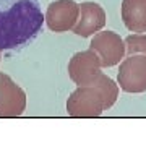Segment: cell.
I'll list each match as a JSON object with an SVG mask.
<instances>
[{"mask_svg":"<svg viewBox=\"0 0 146 146\" xmlns=\"http://www.w3.org/2000/svg\"><path fill=\"white\" fill-rule=\"evenodd\" d=\"M106 109V101L101 89L96 84L78 86L67 101V112L75 119L99 117Z\"/></svg>","mask_w":146,"mask_h":146,"instance_id":"2","label":"cell"},{"mask_svg":"<svg viewBox=\"0 0 146 146\" xmlns=\"http://www.w3.org/2000/svg\"><path fill=\"white\" fill-rule=\"evenodd\" d=\"M89 49L99 55L102 68L119 65L125 58V41L114 31H98L93 34Z\"/></svg>","mask_w":146,"mask_h":146,"instance_id":"5","label":"cell"},{"mask_svg":"<svg viewBox=\"0 0 146 146\" xmlns=\"http://www.w3.org/2000/svg\"><path fill=\"white\" fill-rule=\"evenodd\" d=\"M0 52H2V50H0Z\"/></svg>","mask_w":146,"mask_h":146,"instance_id":"12","label":"cell"},{"mask_svg":"<svg viewBox=\"0 0 146 146\" xmlns=\"http://www.w3.org/2000/svg\"><path fill=\"white\" fill-rule=\"evenodd\" d=\"M101 60L93 49L76 52L68 62V76L76 86H89L101 76Z\"/></svg>","mask_w":146,"mask_h":146,"instance_id":"4","label":"cell"},{"mask_svg":"<svg viewBox=\"0 0 146 146\" xmlns=\"http://www.w3.org/2000/svg\"><path fill=\"white\" fill-rule=\"evenodd\" d=\"M94 84L101 89V93H102V96H104L106 109H110V107L115 104L117 98H119V93H120L119 83H115L110 76H107V75H104V73H101V76L98 78V81H96Z\"/></svg>","mask_w":146,"mask_h":146,"instance_id":"10","label":"cell"},{"mask_svg":"<svg viewBox=\"0 0 146 146\" xmlns=\"http://www.w3.org/2000/svg\"><path fill=\"white\" fill-rule=\"evenodd\" d=\"M26 109V93L7 75L0 73V117H18Z\"/></svg>","mask_w":146,"mask_h":146,"instance_id":"7","label":"cell"},{"mask_svg":"<svg viewBox=\"0 0 146 146\" xmlns=\"http://www.w3.org/2000/svg\"><path fill=\"white\" fill-rule=\"evenodd\" d=\"M106 25V11L96 2H81L80 3V16L72 31L76 36L91 37L101 31Z\"/></svg>","mask_w":146,"mask_h":146,"instance_id":"8","label":"cell"},{"mask_svg":"<svg viewBox=\"0 0 146 146\" xmlns=\"http://www.w3.org/2000/svg\"><path fill=\"white\" fill-rule=\"evenodd\" d=\"M120 15L128 31L146 33V0H122Z\"/></svg>","mask_w":146,"mask_h":146,"instance_id":"9","label":"cell"},{"mask_svg":"<svg viewBox=\"0 0 146 146\" xmlns=\"http://www.w3.org/2000/svg\"><path fill=\"white\" fill-rule=\"evenodd\" d=\"M117 83L120 89L130 94H138L146 91V55L135 54L125 55L120 62L117 73Z\"/></svg>","mask_w":146,"mask_h":146,"instance_id":"3","label":"cell"},{"mask_svg":"<svg viewBox=\"0 0 146 146\" xmlns=\"http://www.w3.org/2000/svg\"><path fill=\"white\" fill-rule=\"evenodd\" d=\"M44 21L39 0H0V50H15L33 41Z\"/></svg>","mask_w":146,"mask_h":146,"instance_id":"1","label":"cell"},{"mask_svg":"<svg viewBox=\"0 0 146 146\" xmlns=\"http://www.w3.org/2000/svg\"><path fill=\"white\" fill-rule=\"evenodd\" d=\"M123 41H125L127 55H135V54H143V55H146V33L130 34Z\"/></svg>","mask_w":146,"mask_h":146,"instance_id":"11","label":"cell"},{"mask_svg":"<svg viewBox=\"0 0 146 146\" xmlns=\"http://www.w3.org/2000/svg\"><path fill=\"white\" fill-rule=\"evenodd\" d=\"M80 16V3L75 0H55L47 7L44 20L54 33H65L75 28Z\"/></svg>","mask_w":146,"mask_h":146,"instance_id":"6","label":"cell"}]
</instances>
